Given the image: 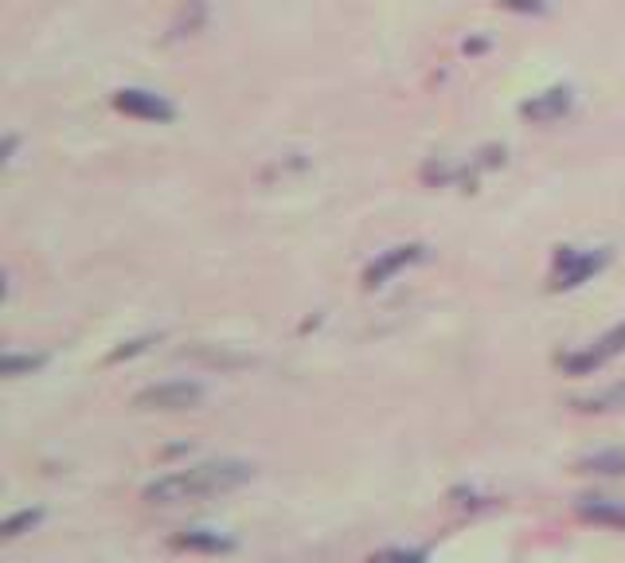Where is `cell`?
Returning <instances> with one entry per match:
<instances>
[{
    "instance_id": "obj_1",
    "label": "cell",
    "mask_w": 625,
    "mask_h": 563,
    "mask_svg": "<svg viewBox=\"0 0 625 563\" xmlns=\"http://www.w3.org/2000/svg\"><path fill=\"white\" fill-rule=\"evenodd\" d=\"M250 477H254V465L250 462L219 458V462L188 465V470H177V474H164L157 477V482H149L145 485V500H149V505H192V500L239 489Z\"/></svg>"
},
{
    "instance_id": "obj_2",
    "label": "cell",
    "mask_w": 625,
    "mask_h": 563,
    "mask_svg": "<svg viewBox=\"0 0 625 563\" xmlns=\"http://www.w3.org/2000/svg\"><path fill=\"white\" fill-rule=\"evenodd\" d=\"M606 262H610L606 247H559L552 259V274H547V290L552 294H567V290L587 286L599 270H606Z\"/></svg>"
},
{
    "instance_id": "obj_3",
    "label": "cell",
    "mask_w": 625,
    "mask_h": 563,
    "mask_svg": "<svg viewBox=\"0 0 625 563\" xmlns=\"http://www.w3.org/2000/svg\"><path fill=\"white\" fill-rule=\"evenodd\" d=\"M200 403H204V384L196 380H164L134 395L137 412H192Z\"/></svg>"
},
{
    "instance_id": "obj_4",
    "label": "cell",
    "mask_w": 625,
    "mask_h": 563,
    "mask_svg": "<svg viewBox=\"0 0 625 563\" xmlns=\"http://www.w3.org/2000/svg\"><path fill=\"white\" fill-rule=\"evenodd\" d=\"M622 352H625V322L614 325V329H606L599 340H590L587 349L562 352L555 364H559V372H567V375H590V372H599V368H606L614 357H622Z\"/></svg>"
},
{
    "instance_id": "obj_5",
    "label": "cell",
    "mask_w": 625,
    "mask_h": 563,
    "mask_svg": "<svg viewBox=\"0 0 625 563\" xmlns=\"http://www.w3.org/2000/svg\"><path fill=\"white\" fill-rule=\"evenodd\" d=\"M114 110L125 117H134V122H152V125H164L177 117V106H172L164 94L157 90H145V87H122L114 90Z\"/></svg>"
},
{
    "instance_id": "obj_6",
    "label": "cell",
    "mask_w": 625,
    "mask_h": 563,
    "mask_svg": "<svg viewBox=\"0 0 625 563\" xmlns=\"http://www.w3.org/2000/svg\"><path fill=\"white\" fill-rule=\"evenodd\" d=\"M422 259H427V247H422V243H399V247H391V250H379L364 270V290L387 286L399 270L414 267V262H422Z\"/></svg>"
},
{
    "instance_id": "obj_7",
    "label": "cell",
    "mask_w": 625,
    "mask_h": 563,
    "mask_svg": "<svg viewBox=\"0 0 625 563\" xmlns=\"http://www.w3.org/2000/svg\"><path fill=\"white\" fill-rule=\"evenodd\" d=\"M575 110V90L571 87H547L539 94H532L527 102H520V117L532 125H552Z\"/></svg>"
},
{
    "instance_id": "obj_8",
    "label": "cell",
    "mask_w": 625,
    "mask_h": 563,
    "mask_svg": "<svg viewBox=\"0 0 625 563\" xmlns=\"http://www.w3.org/2000/svg\"><path fill=\"white\" fill-rule=\"evenodd\" d=\"M172 548H180V552L224 555V552H235V540L219 537V532H207V528H192V532H177V537H172Z\"/></svg>"
},
{
    "instance_id": "obj_9",
    "label": "cell",
    "mask_w": 625,
    "mask_h": 563,
    "mask_svg": "<svg viewBox=\"0 0 625 563\" xmlns=\"http://www.w3.org/2000/svg\"><path fill=\"white\" fill-rule=\"evenodd\" d=\"M579 517L590 520V525L614 528V532H625V505L606 497H582L579 500Z\"/></svg>"
},
{
    "instance_id": "obj_10",
    "label": "cell",
    "mask_w": 625,
    "mask_h": 563,
    "mask_svg": "<svg viewBox=\"0 0 625 563\" xmlns=\"http://www.w3.org/2000/svg\"><path fill=\"white\" fill-rule=\"evenodd\" d=\"M575 407L587 415H606V412H625V380L602 387V392L587 395V399H575Z\"/></svg>"
},
{
    "instance_id": "obj_11",
    "label": "cell",
    "mask_w": 625,
    "mask_h": 563,
    "mask_svg": "<svg viewBox=\"0 0 625 563\" xmlns=\"http://www.w3.org/2000/svg\"><path fill=\"white\" fill-rule=\"evenodd\" d=\"M579 474H625V450H599V454L582 458L579 465H575Z\"/></svg>"
},
{
    "instance_id": "obj_12",
    "label": "cell",
    "mask_w": 625,
    "mask_h": 563,
    "mask_svg": "<svg viewBox=\"0 0 625 563\" xmlns=\"http://www.w3.org/2000/svg\"><path fill=\"white\" fill-rule=\"evenodd\" d=\"M47 364V357L44 352H27V357H20V352H4V360H0V372L9 375V380H16V375H24V372H36V368H44Z\"/></svg>"
},
{
    "instance_id": "obj_13",
    "label": "cell",
    "mask_w": 625,
    "mask_h": 563,
    "mask_svg": "<svg viewBox=\"0 0 625 563\" xmlns=\"http://www.w3.org/2000/svg\"><path fill=\"white\" fill-rule=\"evenodd\" d=\"M39 520H44V509H24V513H16V517L4 520V540L24 537V532H32V528H36Z\"/></svg>"
},
{
    "instance_id": "obj_14",
    "label": "cell",
    "mask_w": 625,
    "mask_h": 563,
    "mask_svg": "<svg viewBox=\"0 0 625 563\" xmlns=\"http://www.w3.org/2000/svg\"><path fill=\"white\" fill-rule=\"evenodd\" d=\"M504 12H547L552 0H497Z\"/></svg>"
},
{
    "instance_id": "obj_15",
    "label": "cell",
    "mask_w": 625,
    "mask_h": 563,
    "mask_svg": "<svg viewBox=\"0 0 625 563\" xmlns=\"http://www.w3.org/2000/svg\"><path fill=\"white\" fill-rule=\"evenodd\" d=\"M149 349V337H141V340H129V345H122V349H114L110 352V364H117V360H129V357H137V352H145Z\"/></svg>"
},
{
    "instance_id": "obj_16",
    "label": "cell",
    "mask_w": 625,
    "mask_h": 563,
    "mask_svg": "<svg viewBox=\"0 0 625 563\" xmlns=\"http://www.w3.org/2000/svg\"><path fill=\"white\" fill-rule=\"evenodd\" d=\"M427 555L422 552H384V555H372V563H422Z\"/></svg>"
}]
</instances>
